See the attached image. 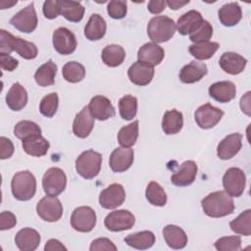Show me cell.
Returning a JSON list of instances; mask_svg holds the SVG:
<instances>
[{"label":"cell","instance_id":"obj_28","mask_svg":"<svg viewBox=\"0 0 251 251\" xmlns=\"http://www.w3.org/2000/svg\"><path fill=\"white\" fill-rule=\"evenodd\" d=\"M6 103L13 111H21L27 103V92L19 82L14 83L6 94Z\"/></svg>","mask_w":251,"mask_h":251},{"label":"cell","instance_id":"obj_54","mask_svg":"<svg viewBox=\"0 0 251 251\" xmlns=\"http://www.w3.org/2000/svg\"><path fill=\"white\" fill-rule=\"evenodd\" d=\"M44 250L45 251H61V250L67 251V248L59 240L49 239L44 246Z\"/></svg>","mask_w":251,"mask_h":251},{"label":"cell","instance_id":"obj_43","mask_svg":"<svg viewBox=\"0 0 251 251\" xmlns=\"http://www.w3.org/2000/svg\"><path fill=\"white\" fill-rule=\"evenodd\" d=\"M14 134L19 139H25L33 135H40V126L31 121H21L14 127Z\"/></svg>","mask_w":251,"mask_h":251},{"label":"cell","instance_id":"obj_29","mask_svg":"<svg viewBox=\"0 0 251 251\" xmlns=\"http://www.w3.org/2000/svg\"><path fill=\"white\" fill-rule=\"evenodd\" d=\"M22 145L26 154L34 157L44 156L50 147L48 140L45 139L41 134L33 135L24 139Z\"/></svg>","mask_w":251,"mask_h":251},{"label":"cell","instance_id":"obj_30","mask_svg":"<svg viewBox=\"0 0 251 251\" xmlns=\"http://www.w3.org/2000/svg\"><path fill=\"white\" fill-rule=\"evenodd\" d=\"M219 20L225 26H233L239 23L242 17L240 6L235 3H227L222 6L218 12Z\"/></svg>","mask_w":251,"mask_h":251},{"label":"cell","instance_id":"obj_26","mask_svg":"<svg viewBox=\"0 0 251 251\" xmlns=\"http://www.w3.org/2000/svg\"><path fill=\"white\" fill-rule=\"evenodd\" d=\"M202 15L196 10H190L180 16L176 25L177 31L181 35H187L192 33L198 28V26L203 22Z\"/></svg>","mask_w":251,"mask_h":251},{"label":"cell","instance_id":"obj_37","mask_svg":"<svg viewBox=\"0 0 251 251\" xmlns=\"http://www.w3.org/2000/svg\"><path fill=\"white\" fill-rule=\"evenodd\" d=\"M220 45L218 42H202V43H194L189 46V53L196 58L197 60H208L210 59L216 51L219 49Z\"/></svg>","mask_w":251,"mask_h":251},{"label":"cell","instance_id":"obj_23","mask_svg":"<svg viewBox=\"0 0 251 251\" xmlns=\"http://www.w3.org/2000/svg\"><path fill=\"white\" fill-rule=\"evenodd\" d=\"M15 243L21 251H33L40 243V234L33 228L24 227L16 234Z\"/></svg>","mask_w":251,"mask_h":251},{"label":"cell","instance_id":"obj_5","mask_svg":"<svg viewBox=\"0 0 251 251\" xmlns=\"http://www.w3.org/2000/svg\"><path fill=\"white\" fill-rule=\"evenodd\" d=\"M102 155L94 150L82 152L75 160V170L77 174L86 179L94 178L101 170Z\"/></svg>","mask_w":251,"mask_h":251},{"label":"cell","instance_id":"obj_10","mask_svg":"<svg viewBox=\"0 0 251 251\" xmlns=\"http://www.w3.org/2000/svg\"><path fill=\"white\" fill-rule=\"evenodd\" d=\"M10 24L22 32H32L37 26V16L34 9V4L31 2L29 5L18 12L10 20Z\"/></svg>","mask_w":251,"mask_h":251},{"label":"cell","instance_id":"obj_12","mask_svg":"<svg viewBox=\"0 0 251 251\" xmlns=\"http://www.w3.org/2000/svg\"><path fill=\"white\" fill-rule=\"evenodd\" d=\"M223 116L224 111L212 106L210 103L200 106L194 114L196 124L203 129L214 127L221 121Z\"/></svg>","mask_w":251,"mask_h":251},{"label":"cell","instance_id":"obj_50","mask_svg":"<svg viewBox=\"0 0 251 251\" xmlns=\"http://www.w3.org/2000/svg\"><path fill=\"white\" fill-rule=\"evenodd\" d=\"M17 224L16 216L10 211H3L0 215V229L6 230L13 228Z\"/></svg>","mask_w":251,"mask_h":251},{"label":"cell","instance_id":"obj_3","mask_svg":"<svg viewBox=\"0 0 251 251\" xmlns=\"http://www.w3.org/2000/svg\"><path fill=\"white\" fill-rule=\"evenodd\" d=\"M176 23L167 16H156L147 25V34L154 43L170 40L176 31Z\"/></svg>","mask_w":251,"mask_h":251},{"label":"cell","instance_id":"obj_47","mask_svg":"<svg viewBox=\"0 0 251 251\" xmlns=\"http://www.w3.org/2000/svg\"><path fill=\"white\" fill-rule=\"evenodd\" d=\"M126 1L124 0H112L108 3L107 12L108 15L116 20H120L126 15Z\"/></svg>","mask_w":251,"mask_h":251},{"label":"cell","instance_id":"obj_17","mask_svg":"<svg viewBox=\"0 0 251 251\" xmlns=\"http://www.w3.org/2000/svg\"><path fill=\"white\" fill-rule=\"evenodd\" d=\"M242 146V134L238 132L226 136L217 147V155L222 160H228L234 157Z\"/></svg>","mask_w":251,"mask_h":251},{"label":"cell","instance_id":"obj_55","mask_svg":"<svg viewBox=\"0 0 251 251\" xmlns=\"http://www.w3.org/2000/svg\"><path fill=\"white\" fill-rule=\"evenodd\" d=\"M250 94L251 92L248 91L240 99V108L242 112H244L248 116H250Z\"/></svg>","mask_w":251,"mask_h":251},{"label":"cell","instance_id":"obj_16","mask_svg":"<svg viewBox=\"0 0 251 251\" xmlns=\"http://www.w3.org/2000/svg\"><path fill=\"white\" fill-rule=\"evenodd\" d=\"M88 109L92 117L98 121H106L115 116L116 111L111 101L102 95H96L91 98Z\"/></svg>","mask_w":251,"mask_h":251},{"label":"cell","instance_id":"obj_27","mask_svg":"<svg viewBox=\"0 0 251 251\" xmlns=\"http://www.w3.org/2000/svg\"><path fill=\"white\" fill-rule=\"evenodd\" d=\"M166 243L173 249H182L186 246L187 235L184 230L175 225H168L163 228Z\"/></svg>","mask_w":251,"mask_h":251},{"label":"cell","instance_id":"obj_11","mask_svg":"<svg viewBox=\"0 0 251 251\" xmlns=\"http://www.w3.org/2000/svg\"><path fill=\"white\" fill-rule=\"evenodd\" d=\"M135 223L133 214L127 210H117L107 215L104 225L111 231H123L130 229Z\"/></svg>","mask_w":251,"mask_h":251},{"label":"cell","instance_id":"obj_19","mask_svg":"<svg viewBox=\"0 0 251 251\" xmlns=\"http://www.w3.org/2000/svg\"><path fill=\"white\" fill-rule=\"evenodd\" d=\"M197 175V165L194 161L183 162L179 169L171 176V181L176 186H188L195 180Z\"/></svg>","mask_w":251,"mask_h":251},{"label":"cell","instance_id":"obj_8","mask_svg":"<svg viewBox=\"0 0 251 251\" xmlns=\"http://www.w3.org/2000/svg\"><path fill=\"white\" fill-rule=\"evenodd\" d=\"M96 225V214L88 206L75 208L71 216L72 227L79 232H89Z\"/></svg>","mask_w":251,"mask_h":251},{"label":"cell","instance_id":"obj_36","mask_svg":"<svg viewBox=\"0 0 251 251\" xmlns=\"http://www.w3.org/2000/svg\"><path fill=\"white\" fill-rule=\"evenodd\" d=\"M101 58L105 65L115 68L124 62L126 58V51L118 44H110L102 50Z\"/></svg>","mask_w":251,"mask_h":251},{"label":"cell","instance_id":"obj_34","mask_svg":"<svg viewBox=\"0 0 251 251\" xmlns=\"http://www.w3.org/2000/svg\"><path fill=\"white\" fill-rule=\"evenodd\" d=\"M57 74V66L52 60H48L40 66L34 74V79L39 86L53 85L55 82V75Z\"/></svg>","mask_w":251,"mask_h":251},{"label":"cell","instance_id":"obj_14","mask_svg":"<svg viewBox=\"0 0 251 251\" xmlns=\"http://www.w3.org/2000/svg\"><path fill=\"white\" fill-rule=\"evenodd\" d=\"M76 38L67 27H59L53 32V46L61 55H70L76 48Z\"/></svg>","mask_w":251,"mask_h":251},{"label":"cell","instance_id":"obj_18","mask_svg":"<svg viewBox=\"0 0 251 251\" xmlns=\"http://www.w3.org/2000/svg\"><path fill=\"white\" fill-rule=\"evenodd\" d=\"M154 67L137 61L129 67L127 75L133 84L144 86L151 82L154 76Z\"/></svg>","mask_w":251,"mask_h":251},{"label":"cell","instance_id":"obj_51","mask_svg":"<svg viewBox=\"0 0 251 251\" xmlns=\"http://www.w3.org/2000/svg\"><path fill=\"white\" fill-rule=\"evenodd\" d=\"M14 153V144L13 142L5 137L1 136L0 137V158L2 160L10 158Z\"/></svg>","mask_w":251,"mask_h":251},{"label":"cell","instance_id":"obj_42","mask_svg":"<svg viewBox=\"0 0 251 251\" xmlns=\"http://www.w3.org/2000/svg\"><path fill=\"white\" fill-rule=\"evenodd\" d=\"M120 115L124 120H132L137 113V98L132 95H125L119 101Z\"/></svg>","mask_w":251,"mask_h":251},{"label":"cell","instance_id":"obj_20","mask_svg":"<svg viewBox=\"0 0 251 251\" xmlns=\"http://www.w3.org/2000/svg\"><path fill=\"white\" fill-rule=\"evenodd\" d=\"M94 126V118L89 112L88 106L82 108V110L76 114L73 123V132L79 138L87 137Z\"/></svg>","mask_w":251,"mask_h":251},{"label":"cell","instance_id":"obj_1","mask_svg":"<svg viewBox=\"0 0 251 251\" xmlns=\"http://www.w3.org/2000/svg\"><path fill=\"white\" fill-rule=\"evenodd\" d=\"M204 213L212 218H222L230 215L234 210V203L226 191H215L208 194L201 201Z\"/></svg>","mask_w":251,"mask_h":251},{"label":"cell","instance_id":"obj_45","mask_svg":"<svg viewBox=\"0 0 251 251\" xmlns=\"http://www.w3.org/2000/svg\"><path fill=\"white\" fill-rule=\"evenodd\" d=\"M213 35V27L208 21H203L196 30L189 34V39L193 43L207 42Z\"/></svg>","mask_w":251,"mask_h":251},{"label":"cell","instance_id":"obj_33","mask_svg":"<svg viewBox=\"0 0 251 251\" xmlns=\"http://www.w3.org/2000/svg\"><path fill=\"white\" fill-rule=\"evenodd\" d=\"M183 126L182 114L177 110L165 112L162 120V129L166 134H176L180 131Z\"/></svg>","mask_w":251,"mask_h":251},{"label":"cell","instance_id":"obj_46","mask_svg":"<svg viewBox=\"0 0 251 251\" xmlns=\"http://www.w3.org/2000/svg\"><path fill=\"white\" fill-rule=\"evenodd\" d=\"M214 245L219 251H238L241 249V238L237 235L225 236L219 238Z\"/></svg>","mask_w":251,"mask_h":251},{"label":"cell","instance_id":"obj_25","mask_svg":"<svg viewBox=\"0 0 251 251\" xmlns=\"http://www.w3.org/2000/svg\"><path fill=\"white\" fill-rule=\"evenodd\" d=\"M207 73L208 69L204 63L192 61L182 67L179 72V79L183 83H194L205 76Z\"/></svg>","mask_w":251,"mask_h":251},{"label":"cell","instance_id":"obj_53","mask_svg":"<svg viewBox=\"0 0 251 251\" xmlns=\"http://www.w3.org/2000/svg\"><path fill=\"white\" fill-rule=\"evenodd\" d=\"M167 6V1L164 0H151L148 3V11L152 14H159L164 11Z\"/></svg>","mask_w":251,"mask_h":251},{"label":"cell","instance_id":"obj_2","mask_svg":"<svg viewBox=\"0 0 251 251\" xmlns=\"http://www.w3.org/2000/svg\"><path fill=\"white\" fill-rule=\"evenodd\" d=\"M16 51L21 57L31 60L37 56V47L34 43L16 37L5 29L0 30V54L9 55Z\"/></svg>","mask_w":251,"mask_h":251},{"label":"cell","instance_id":"obj_13","mask_svg":"<svg viewBox=\"0 0 251 251\" xmlns=\"http://www.w3.org/2000/svg\"><path fill=\"white\" fill-rule=\"evenodd\" d=\"M126 199V191L122 184L113 183L100 192L99 204L104 209H115Z\"/></svg>","mask_w":251,"mask_h":251},{"label":"cell","instance_id":"obj_38","mask_svg":"<svg viewBox=\"0 0 251 251\" xmlns=\"http://www.w3.org/2000/svg\"><path fill=\"white\" fill-rule=\"evenodd\" d=\"M138 121L122 127L118 133V141L123 147H131L135 144L138 137Z\"/></svg>","mask_w":251,"mask_h":251},{"label":"cell","instance_id":"obj_22","mask_svg":"<svg viewBox=\"0 0 251 251\" xmlns=\"http://www.w3.org/2000/svg\"><path fill=\"white\" fill-rule=\"evenodd\" d=\"M209 94L218 102L227 103L235 97L236 87L234 83L229 80L218 81L210 85Z\"/></svg>","mask_w":251,"mask_h":251},{"label":"cell","instance_id":"obj_40","mask_svg":"<svg viewBox=\"0 0 251 251\" xmlns=\"http://www.w3.org/2000/svg\"><path fill=\"white\" fill-rule=\"evenodd\" d=\"M229 226L233 232L249 236L251 234V210L247 209L243 211L229 223Z\"/></svg>","mask_w":251,"mask_h":251},{"label":"cell","instance_id":"obj_31","mask_svg":"<svg viewBox=\"0 0 251 251\" xmlns=\"http://www.w3.org/2000/svg\"><path fill=\"white\" fill-rule=\"evenodd\" d=\"M107 29L105 20L98 14H93L84 27V35L88 40L94 41L104 37Z\"/></svg>","mask_w":251,"mask_h":251},{"label":"cell","instance_id":"obj_56","mask_svg":"<svg viewBox=\"0 0 251 251\" xmlns=\"http://www.w3.org/2000/svg\"><path fill=\"white\" fill-rule=\"evenodd\" d=\"M188 1H179V0H169L167 1V5L172 9V10H178L179 8L183 7L184 5L188 4Z\"/></svg>","mask_w":251,"mask_h":251},{"label":"cell","instance_id":"obj_35","mask_svg":"<svg viewBox=\"0 0 251 251\" xmlns=\"http://www.w3.org/2000/svg\"><path fill=\"white\" fill-rule=\"evenodd\" d=\"M61 15L69 22L78 23L82 20L84 15V7L76 1L63 0L60 1Z\"/></svg>","mask_w":251,"mask_h":251},{"label":"cell","instance_id":"obj_9","mask_svg":"<svg viewBox=\"0 0 251 251\" xmlns=\"http://www.w3.org/2000/svg\"><path fill=\"white\" fill-rule=\"evenodd\" d=\"M38 216L45 222L53 223L61 219L63 215V206L56 196H45L36 205Z\"/></svg>","mask_w":251,"mask_h":251},{"label":"cell","instance_id":"obj_4","mask_svg":"<svg viewBox=\"0 0 251 251\" xmlns=\"http://www.w3.org/2000/svg\"><path fill=\"white\" fill-rule=\"evenodd\" d=\"M14 197L20 201L31 199L36 191L35 176L29 171H21L14 175L11 181Z\"/></svg>","mask_w":251,"mask_h":251},{"label":"cell","instance_id":"obj_24","mask_svg":"<svg viewBox=\"0 0 251 251\" xmlns=\"http://www.w3.org/2000/svg\"><path fill=\"white\" fill-rule=\"evenodd\" d=\"M220 67L227 74L238 75L246 67L247 60L234 52H225L220 58Z\"/></svg>","mask_w":251,"mask_h":251},{"label":"cell","instance_id":"obj_49","mask_svg":"<svg viewBox=\"0 0 251 251\" xmlns=\"http://www.w3.org/2000/svg\"><path fill=\"white\" fill-rule=\"evenodd\" d=\"M90 251H101V250H117V246L109 239L106 237H99L94 239L89 247Z\"/></svg>","mask_w":251,"mask_h":251},{"label":"cell","instance_id":"obj_44","mask_svg":"<svg viewBox=\"0 0 251 251\" xmlns=\"http://www.w3.org/2000/svg\"><path fill=\"white\" fill-rule=\"evenodd\" d=\"M59 105V97L56 92L47 94L44 96L39 104V111L40 113L47 118H52L58 109Z\"/></svg>","mask_w":251,"mask_h":251},{"label":"cell","instance_id":"obj_6","mask_svg":"<svg viewBox=\"0 0 251 251\" xmlns=\"http://www.w3.org/2000/svg\"><path fill=\"white\" fill-rule=\"evenodd\" d=\"M67 185V176L60 168L48 169L42 177V187L44 192L50 196H57L62 193Z\"/></svg>","mask_w":251,"mask_h":251},{"label":"cell","instance_id":"obj_41","mask_svg":"<svg viewBox=\"0 0 251 251\" xmlns=\"http://www.w3.org/2000/svg\"><path fill=\"white\" fill-rule=\"evenodd\" d=\"M62 74L64 78L72 83H76L81 81L85 76V69L84 67L75 61L68 62L64 65Z\"/></svg>","mask_w":251,"mask_h":251},{"label":"cell","instance_id":"obj_32","mask_svg":"<svg viewBox=\"0 0 251 251\" xmlns=\"http://www.w3.org/2000/svg\"><path fill=\"white\" fill-rule=\"evenodd\" d=\"M125 242L128 246H130L134 249L145 250V249L151 248L154 245L155 235L152 231L143 230V231L128 234L125 238Z\"/></svg>","mask_w":251,"mask_h":251},{"label":"cell","instance_id":"obj_39","mask_svg":"<svg viewBox=\"0 0 251 251\" xmlns=\"http://www.w3.org/2000/svg\"><path fill=\"white\" fill-rule=\"evenodd\" d=\"M146 199L153 206L163 207L167 203V194L163 187L156 181L148 183L145 191Z\"/></svg>","mask_w":251,"mask_h":251},{"label":"cell","instance_id":"obj_48","mask_svg":"<svg viewBox=\"0 0 251 251\" xmlns=\"http://www.w3.org/2000/svg\"><path fill=\"white\" fill-rule=\"evenodd\" d=\"M43 15L49 20L57 18L61 14L60 0H47L43 3Z\"/></svg>","mask_w":251,"mask_h":251},{"label":"cell","instance_id":"obj_52","mask_svg":"<svg viewBox=\"0 0 251 251\" xmlns=\"http://www.w3.org/2000/svg\"><path fill=\"white\" fill-rule=\"evenodd\" d=\"M19 65V61L7 54H0V66L3 70L8 72H13L17 69Z\"/></svg>","mask_w":251,"mask_h":251},{"label":"cell","instance_id":"obj_21","mask_svg":"<svg viewBox=\"0 0 251 251\" xmlns=\"http://www.w3.org/2000/svg\"><path fill=\"white\" fill-rule=\"evenodd\" d=\"M164 49L154 42L145 43L139 48L137 53V58L139 62H142L152 67L159 65L164 59Z\"/></svg>","mask_w":251,"mask_h":251},{"label":"cell","instance_id":"obj_15","mask_svg":"<svg viewBox=\"0 0 251 251\" xmlns=\"http://www.w3.org/2000/svg\"><path fill=\"white\" fill-rule=\"evenodd\" d=\"M133 150L130 147L116 148L110 155L109 165L113 172L123 173L128 170L133 163Z\"/></svg>","mask_w":251,"mask_h":251},{"label":"cell","instance_id":"obj_7","mask_svg":"<svg viewBox=\"0 0 251 251\" xmlns=\"http://www.w3.org/2000/svg\"><path fill=\"white\" fill-rule=\"evenodd\" d=\"M246 176L239 168H229L223 176V185L225 191L231 197H239L245 188Z\"/></svg>","mask_w":251,"mask_h":251}]
</instances>
